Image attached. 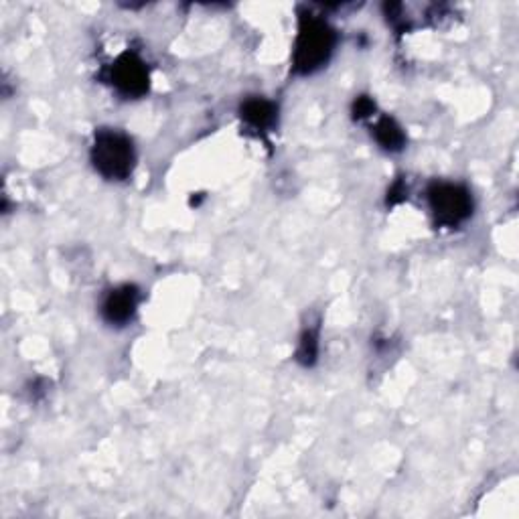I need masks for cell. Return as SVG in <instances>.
Instances as JSON below:
<instances>
[{"mask_svg":"<svg viewBox=\"0 0 519 519\" xmlns=\"http://www.w3.org/2000/svg\"><path fill=\"white\" fill-rule=\"evenodd\" d=\"M240 114H242V120L252 126L254 130H270L274 124H276V118H278V108L264 100V98H248L242 108H240Z\"/></svg>","mask_w":519,"mask_h":519,"instance_id":"8992f818","label":"cell"},{"mask_svg":"<svg viewBox=\"0 0 519 519\" xmlns=\"http://www.w3.org/2000/svg\"><path fill=\"white\" fill-rule=\"evenodd\" d=\"M90 159L94 169L110 181H124L132 175L136 165V151L132 140L112 128H102L94 136V144L90 151Z\"/></svg>","mask_w":519,"mask_h":519,"instance_id":"7a4b0ae2","label":"cell"},{"mask_svg":"<svg viewBox=\"0 0 519 519\" xmlns=\"http://www.w3.org/2000/svg\"><path fill=\"white\" fill-rule=\"evenodd\" d=\"M374 112H376V104H374L372 98L361 96V98H357V100L353 102V116H355L357 120L367 118V116H372Z\"/></svg>","mask_w":519,"mask_h":519,"instance_id":"9c48e42d","label":"cell"},{"mask_svg":"<svg viewBox=\"0 0 519 519\" xmlns=\"http://www.w3.org/2000/svg\"><path fill=\"white\" fill-rule=\"evenodd\" d=\"M319 357V329L311 327L301 335L299 347H296V361L305 367H311L317 363Z\"/></svg>","mask_w":519,"mask_h":519,"instance_id":"ba28073f","label":"cell"},{"mask_svg":"<svg viewBox=\"0 0 519 519\" xmlns=\"http://www.w3.org/2000/svg\"><path fill=\"white\" fill-rule=\"evenodd\" d=\"M374 134H376L378 144L388 153H400L406 146V134H404L402 126L390 116H384L376 122Z\"/></svg>","mask_w":519,"mask_h":519,"instance_id":"52a82bcc","label":"cell"},{"mask_svg":"<svg viewBox=\"0 0 519 519\" xmlns=\"http://www.w3.org/2000/svg\"><path fill=\"white\" fill-rule=\"evenodd\" d=\"M108 82L126 98H142L151 88V71L138 53L126 51L110 65Z\"/></svg>","mask_w":519,"mask_h":519,"instance_id":"277c9868","label":"cell"},{"mask_svg":"<svg viewBox=\"0 0 519 519\" xmlns=\"http://www.w3.org/2000/svg\"><path fill=\"white\" fill-rule=\"evenodd\" d=\"M138 303H140V290L132 284H122L112 288L104 296L100 313L106 323L122 327L134 319Z\"/></svg>","mask_w":519,"mask_h":519,"instance_id":"5b68a950","label":"cell"},{"mask_svg":"<svg viewBox=\"0 0 519 519\" xmlns=\"http://www.w3.org/2000/svg\"><path fill=\"white\" fill-rule=\"evenodd\" d=\"M428 205L436 226L442 228H459L473 215V195L459 183L430 185Z\"/></svg>","mask_w":519,"mask_h":519,"instance_id":"3957f363","label":"cell"},{"mask_svg":"<svg viewBox=\"0 0 519 519\" xmlns=\"http://www.w3.org/2000/svg\"><path fill=\"white\" fill-rule=\"evenodd\" d=\"M335 45L337 35L333 27L313 13H303L292 55L294 71L301 76H311V73L319 71L329 63Z\"/></svg>","mask_w":519,"mask_h":519,"instance_id":"6da1fadb","label":"cell"}]
</instances>
